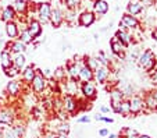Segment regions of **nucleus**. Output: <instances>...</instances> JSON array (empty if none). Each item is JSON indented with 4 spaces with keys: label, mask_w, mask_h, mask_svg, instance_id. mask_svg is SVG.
Masks as SVG:
<instances>
[{
    "label": "nucleus",
    "mask_w": 157,
    "mask_h": 138,
    "mask_svg": "<svg viewBox=\"0 0 157 138\" xmlns=\"http://www.w3.org/2000/svg\"><path fill=\"white\" fill-rule=\"evenodd\" d=\"M138 64H139L147 74L151 71V70L156 69L157 67V59H156V56H154L153 50L147 49V50L142 52V53L139 54V57H138Z\"/></svg>",
    "instance_id": "nucleus-1"
},
{
    "label": "nucleus",
    "mask_w": 157,
    "mask_h": 138,
    "mask_svg": "<svg viewBox=\"0 0 157 138\" xmlns=\"http://www.w3.org/2000/svg\"><path fill=\"white\" fill-rule=\"evenodd\" d=\"M29 87H31V91H33V93H42L49 88L48 78H44V75L42 74V70L36 69V74Z\"/></svg>",
    "instance_id": "nucleus-2"
},
{
    "label": "nucleus",
    "mask_w": 157,
    "mask_h": 138,
    "mask_svg": "<svg viewBox=\"0 0 157 138\" xmlns=\"http://www.w3.org/2000/svg\"><path fill=\"white\" fill-rule=\"evenodd\" d=\"M63 110L70 116H74L77 112H79V99L74 95H64L61 98Z\"/></svg>",
    "instance_id": "nucleus-3"
},
{
    "label": "nucleus",
    "mask_w": 157,
    "mask_h": 138,
    "mask_svg": "<svg viewBox=\"0 0 157 138\" xmlns=\"http://www.w3.org/2000/svg\"><path fill=\"white\" fill-rule=\"evenodd\" d=\"M17 120V113L11 106H3L0 108V124L3 126H13L14 121Z\"/></svg>",
    "instance_id": "nucleus-4"
},
{
    "label": "nucleus",
    "mask_w": 157,
    "mask_h": 138,
    "mask_svg": "<svg viewBox=\"0 0 157 138\" xmlns=\"http://www.w3.org/2000/svg\"><path fill=\"white\" fill-rule=\"evenodd\" d=\"M129 102V112L131 114H139L142 110H145V103H143V96L140 95H132L128 98Z\"/></svg>",
    "instance_id": "nucleus-5"
},
{
    "label": "nucleus",
    "mask_w": 157,
    "mask_h": 138,
    "mask_svg": "<svg viewBox=\"0 0 157 138\" xmlns=\"http://www.w3.org/2000/svg\"><path fill=\"white\" fill-rule=\"evenodd\" d=\"M81 93H82V96L85 98L86 101H95L96 96H98V92H96V85L93 84L92 81L89 82H81Z\"/></svg>",
    "instance_id": "nucleus-6"
},
{
    "label": "nucleus",
    "mask_w": 157,
    "mask_h": 138,
    "mask_svg": "<svg viewBox=\"0 0 157 138\" xmlns=\"http://www.w3.org/2000/svg\"><path fill=\"white\" fill-rule=\"evenodd\" d=\"M110 74H111V70L106 66H100L95 73H93V80H95L98 84L104 85L110 78Z\"/></svg>",
    "instance_id": "nucleus-7"
},
{
    "label": "nucleus",
    "mask_w": 157,
    "mask_h": 138,
    "mask_svg": "<svg viewBox=\"0 0 157 138\" xmlns=\"http://www.w3.org/2000/svg\"><path fill=\"white\" fill-rule=\"evenodd\" d=\"M79 71H81V61L72 60L67 63V74H68L70 80L79 82Z\"/></svg>",
    "instance_id": "nucleus-8"
},
{
    "label": "nucleus",
    "mask_w": 157,
    "mask_h": 138,
    "mask_svg": "<svg viewBox=\"0 0 157 138\" xmlns=\"http://www.w3.org/2000/svg\"><path fill=\"white\" fill-rule=\"evenodd\" d=\"M21 91H22V84L20 81H17V80H10L6 85L4 93L7 96H10V98H17L21 93Z\"/></svg>",
    "instance_id": "nucleus-9"
},
{
    "label": "nucleus",
    "mask_w": 157,
    "mask_h": 138,
    "mask_svg": "<svg viewBox=\"0 0 157 138\" xmlns=\"http://www.w3.org/2000/svg\"><path fill=\"white\" fill-rule=\"evenodd\" d=\"M120 30H135V28L139 27V21H138L135 15H131V14H124L121 18V22H120Z\"/></svg>",
    "instance_id": "nucleus-10"
},
{
    "label": "nucleus",
    "mask_w": 157,
    "mask_h": 138,
    "mask_svg": "<svg viewBox=\"0 0 157 138\" xmlns=\"http://www.w3.org/2000/svg\"><path fill=\"white\" fill-rule=\"evenodd\" d=\"M3 49L7 50V52H10L11 54H18V53H25V50H27V45H24L21 41L15 39V41H11V42L7 43Z\"/></svg>",
    "instance_id": "nucleus-11"
},
{
    "label": "nucleus",
    "mask_w": 157,
    "mask_h": 138,
    "mask_svg": "<svg viewBox=\"0 0 157 138\" xmlns=\"http://www.w3.org/2000/svg\"><path fill=\"white\" fill-rule=\"evenodd\" d=\"M20 74H21L22 82H24L25 85H31V82H32L33 77H35V74H36V67L33 66V64L27 66V67H24V70H22Z\"/></svg>",
    "instance_id": "nucleus-12"
},
{
    "label": "nucleus",
    "mask_w": 157,
    "mask_h": 138,
    "mask_svg": "<svg viewBox=\"0 0 157 138\" xmlns=\"http://www.w3.org/2000/svg\"><path fill=\"white\" fill-rule=\"evenodd\" d=\"M110 48H111V52H113L117 57H120V59H125V48L121 45V42H120L116 36L110 41Z\"/></svg>",
    "instance_id": "nucleus-13"
},
{
    "label": "nucleus",
    "mask_w": 157,
    "mask_h": 138,
    "mask_svg": "<svg viewBox=\"0 0 157 138\" xmlns=\"http://www.w3.org/2000/svg\"><path fill=\"white\" fill-rule=\"evenodd\" d=\"M93 81V71L85 64V61L81 60V71H79V82Z\"/></svg>",
    "instance_id": "nucleus-14"
},
{
    "label": "nucleus",
    "mask_w": 157,
    "mask_h": 138,
    "mask_svg": "<svg viewBox=\"0 0 157 138\" xmlns=\"http://www.w3.org/2000/svg\"><path fill=\"white\" fill-rule=\"evenodd\" d=\"M27 30H28V32L31 34L33 41L42 35V24L38 21V20H31V21L28 22Z\"/></svg>",
    "instance_id": "nucleus-15"
},
{
    "label": "nucleus",
    "mask_w": 157,
    "mask_h": 138,
    "mask_svg": "<svg viewBox=\"0 0 157 138\" xmlns=\"http://www.w3.org/2000/svg\"><path fill=\"white\" fill-rule=\"evenodd\" d=\"M49 21L52 22V25H53L54 28H59L60 25L63 24V21H64V15H63L61 10L57 9V7H56V9H52Z\"/></svg>",
    "instance_id": "nucleus-16"
},
{
    "label": "nucleus",
    "mask_w": 157,
    "mask_h": 138,
    "mask_svg": "<svg viewBox=\"0 0 157 138\" xmlns=\"http://www.w3.org/2000/svg\"><path fill=\"white\" fill-rule=\"evenodd\" d=\"M50 11H52V7L49 3H40L38 7V13H39V18H40V24L42 22H48L49 18H50Z\"/></svg>",
    "instance_id": "nucleus-17"
},
{
    "label": "nucleus",
    "mask_w": 157,
    "mask_h": 138,
    "mask_svg": "<svg viewBox=\"0 0 157 138\" xmlns=\"http://www.w3.org/2000/svg\"><path fill=\"white\" fill-rule=\"evenodd\" d=\"M95 14H93L92 11H83L82 14L79 15V20H78V22H79L81 27H90V25L95 22Z\"/></svg>",
    "instance_id": "nucleus-18"
},
{
    "label": "nucleus",
    "mask_w": 157,
    "mask_h": 138,
    "mask_svg": "<svg viewBox=\"0 0 157 138\" xmlns=\"http://www.w3.org/2000/svg\"><path fill=\"white\" fill-rule=\"evenodd\" d=\"M0 66H2L3 70L13 66V54L10 52L4 50V49L0 52Z\"/></svg>",
    "instance_id": "nucleus-19"
},
{
    "label": "nucleus",
    "mask_w": 157,
    "mask_h": 138,
    "mask_svg": "<svg viewBox=\"0 0 157 138\" xmlns=\"http://www.w3.org/2000/svg\"><path fill=\"white\" fill-rule=\"evenodd\" d=\"M116 38L118 39L120 42H121V45L124 46V48H128V46L131 45V42H132V38H131V35L127 32V31L124 30H118L116 32Z\"/></svg>",
    "instance_id": "nucleus-20"
},
{
    "label": "nucleus",
    "mask_w": 157,
    "mask_h": 138,
    "mask_svg": "<svg viewBox=\"0 0 157 138\" xmlns=\"http://www.w3.org/2000/svg\"><path fill=\"white\" fill-rule=\"evenodd\" d=\"M0 18H2V21H4V22L13 21L15 18V11H14V9H13V6L4 7V9L2 10V13H0Z\"/></svg>",
    "instance_id": "nucleus-21"
},
{
    "label": "nucleus",
    "mask_w": 157,
    "mask_h": 138,
    "mask_svg": "<svg viewBox=\"0 0 157 138\" xmlns=\"http://www.w3.org/2000/svg\"><path fill=\"white\" fill-rule=\"evenodd\" d=\"M27 63V59H25L24 53H18V54H13V66L18 70V71H22Z\"/></svg>",
    "instance_id": "nucleus-22"
},
{
    "label": "nucleus",
    "mask_w": 157,
    "mask_h": 138,
    "mask_svg": "<svg viewBox=\"0 0 157 138\" xmlns=\"http://www.w3.org/2000/svg\"><path fill=\"white\" fill-rule=\"evenodd\" d=\"M143 103H145V109L150 112H157V102L153 99L150 92H146L143 95Z\"/></svg>",
    "instance_id": "nucleus-23"
},
{
    "label": "nucleus",
    "mask_w": 157,
    "mask_h": 138,
    "mask_svg": "<svg viewBox=\"0 0 157 138\" xmlns=\"http://www.w3.org/2000/svg\"><path fill=\"white\" fill-rule=\"evenodd\" d=\"M6 34L10 39H15L18 38V34H20V30H18V25L15 24L14 21L6 22Z\"/></svg>",
    "instance_id": "nucleus-24"
},
{
    "label": "nucleus",
    "mask_w": 157,
    "mask_h": 138,
    "mask_svg": "<svg viewBox=\"0 0 157 138\" xmlns=\"http://www.w3.org/2000/svg\"><path fill=\"white\" fill-rule=\"evenodd\" d=\"M142 9H143V4L140 0H131L129 4H128V13H129L131 15L139 14V13L142 11Z\"/></svg>",
    "instance_id": "nucleus-25"
},
{
    "label": "nucleus",
    "mask_w": 157,
    "mask_h": 138,
    "mask_svg": "<svg viewBox=\"0 0 157 138\" xmlns=\"http://www.w3.org/2000/svg\"><path fill=\"white\" fill-rule=\"evenodd\" d=\"M10 127H11V130L14 131V134L17 135L18 138H24V135H25V124L20 123L18 119H17V120L14 121V124L10 126Z\"/></svg>",
    "instance_id": "nucleus-26"
},
{
    "label": "nucleus",
    "mask_w": 157,
    "mask_h": 138,
    "mask_svg": "<svg viewBox=\"0 0 157 138\" xmlns=\"http://www.w3.org/2000/svg\"><path fill=\"white\" fill-rule=\"evenodd\" d=\"M93 7H95V11L99 13V14H106L109 11V3L104 2V0H96Z\"/></svg>",
    "instance_id": "nucleus-27"
},
{
    "label": "nucleus",
    "mask_w": 157,
    "mask_h": 138,
    "mask_svg": "<svg viewBox=\"0 0 157 138\" xmlns=\"http://www.w3.org/2000/svg\"><path fill=\"white\" fill-rule=\"evenodd\" d=\"M18 41H21V42L24 43V45H29V43L33 42L32 36H31V34L28 32L27 28H24V30L18 34Z\"/></svg>",
    "instance_id": "nucleus-28"
},
{
    "label": "nucleus",
    "mask_w": 157,
    "mask_h": 138,
    "mask_svg": "<svg viewBox=\"0 0 157 138\" xmlns=\"http://www.w3.org/2000/svg\"><path fill=\"white\" fill-rule=\"evenodd\" d=\"M83 61H85V64H86V66H88L90 70H92L93 73H95L96 70L100 67V63H99L98 57H85V59H83Z\"/></svg>",
    "instance_id": "nucleus-29"
},
{
    "label": "nucleus",
    "mask_w": 157,
    "mask_h": 138,
    "mask_svg": "<svg viewBox=\"0 0 157 138\" xmlns=\"http://www.w3.org/2000/svg\"><path fill=\"white\" fill-rule=\"evenodd\" d=\"M13 9H14L15 13H21V14H24L28 9V4L25 0H15L14 4H13Z\"/></svg>",
    "instance_id": "nucleus-30"
},
{
    "label": "nucleus",
    "mask_w": 157,
    "mask_h": 138,
    "mask_svg": "<svg viewBox=\"0 0 157 138\" xmlns=\"http://www.w3.org/2000/svg\"><path fill=\"white\" fill-rule=\"evenodd\" d=\"M121 116L124 117H128L131 116V112H129V102H128V99H124L121 102V105H120V113Z\"/></svg>",
    "instance_id": "nucleus-31"
},
{
    "label": "nucleus",
    "mask_w": 157,
    "mask_h": 138,
    "mask_svg": "<svg viewBox=\"0 0 157 138\" xmlns=\"http://www.w3.org/2000/svg\"><path fill=\"white\" fill-rule=\"evenodd\" d=\"M70 130H71V127H70L68 123H65V121H60L56 127V132H60V134H67L68 135Z\"/></svg>",
    "instance_id": "nucleus-32"
},
{
    "label": "nucleus",
    "mask_w": 157,
    "mask_h": 138,
    "mask_svg": "<svg viewBox=\"0 0 157 138\" xmlns=\"http://www.w3.org/2000/svg\"><path fill=\"white\" fill-rule=\"evenodd\" d=\"M121 135L124 138H138L139 132H138L136 130H133V128H124L121 131Z\"/></svg>",
    "instance_id": "nucleus-33"
},
{
    "label": "nucleus",
    "mask_w": 157,
    "mask_h": 138,
    "mask_svg": "<svg viewBox=\"0 0 157 138\" xmlns=\"http://www.w3.org/2000/svg\"><path fill=\"white\" fill-rule=\"evenodd\" d=\"M3 71H4V74H6V75H7V77H9V78H11V80H14L15 77H18V75H20V73H21V71H18V70L15 69L14 66L9 67V69L3 70Z\"/></svg>",
    "instance_id": "nucleus-34"
},
{
    "label": "nucleus",
    "mask_w": 157,
    "mask_h": 138,
    "mask_svg": "<svg viewBox=\"0 0 157 138\" xmlns=\"http://www.w3.org/2000/svg\"><path fill=\"white\" fill-rule=\"evenodd\" d=\"M3 138H18V137L14 134L11 127H6V128H3Z\"/></svg>",
    "instance_id": "nucleus-35"
},
{
    "label": "nucleus",
    "mask_w": 157,
    "mask_h": 138,
    "mask_svg": "<svg viewBox=\"0 0 157 138\" xmlns=\"http://www.w3.org/2000/svg\"><path fill=\"white\" fill-rule=\"evenodd\" d=\"M95 120L98 121H104V123H114V119H111V117H107V116H103V114H98V116H95Z\"/></svg>",
    "instance_id": "nucleus-36"
},
{
    "label": "nucleus",
    "mask_w": 157,
    "mask_h": 138,
    "mask_svg": "<svg viewBox=\"0 0 157 138\" xmlns=\"http://www.w3.org/2000/svg\"><path fill=\"white\" fill-rule=\"evenodd\" d=\"M79 2L81 0H64V3H65V6L68 7L70 10H74L75 7L79 4Z\"/></svg>",
    "instance_id": "nucleus-37"
},
{
    "label": "nucleus",
    "mask_w": 157,
    "mask_h": 138,
    "mask_svg": "<svg viewBox=\"0 0 157 138\" xmlns=\"http://www.w3.org/2000/svg\"><path fill=\"white\" fill-rule=\"evenodd\" d=\"M149 75H150L151 82H153L154 85H157V67H156L154 70H151V71L149 73Z\"/></svg>",
    "instance_id": "nucleus-38"
},
{
    "label": "nucleus",
    "mask_w": 157,
    "mask_h": 138,
    "mask_svg": "<svg viewBox=\"0 0 157 138\" xmlns=\"http://www.w3.org/2000/svg\"><path fill=\"white\" fill-rule=\"evenodd\" d=\"M90 121V119H89V116H81L79 119H77V123L82 124V123H89Z\"/></svg>",
    "instance_id": "nucleus-39"
},
{
    "label": "nucleus",
    "mask_w": 157,
    "mask_h": 138,
    "mask_svg": "<svg viewBox=\"0 0 157 138\" xmlns=\"http://www.w3.org/2000/svg\"><path fill=\"white\" fill-rule=\"evenodd\" d=\"M42 138H56V132L54 131H46Z\"/></svg>",
    "instance_id": "nucleus-40"
},
{
    "label": "nucleus",
    "mask_w": 157,
    "mask_h": 138,
    "mask_svg": "<svg viewBox=\"0 0 157 138\" xmlns=\"http://www.w3.org/2000/svg\"><path fill=\"white\" fill-rule=\"evenodd\" d=\"M99 135H100V137H107V135H109V130H107V128L99 130Z\"/></svg>",
    "instance_id": "nucleus-41"
},
{
    "label": "nucleus",
    "mask_w": 157,
    "mask_h": 138,
    "mask_svg": "<svg viewBox=\"0 0 157 138\" xmlns=\"http://www.w3.org/2000/svg\"><path fill=\"white\" fill-rule=\"evenodd\" d=\"M100 110H101V113H109V112L111 110V109H110L109 106H101V108H100Z\"/></svg>",
    "instance_id": "nucleus-42"
},
{
    "label": "nucleus",
    "mask_w": 157,
    "mask_h": 138,
    "mask_svg": "<svg viewBox=\"0 0 157 138\" xmlns=\"http://www.w3.org/2000/svg\"><path fill=\"white\" fill-rule=\"evenodd\" d=\"M150 93H151V96H153V99L157 102V89H153V91H150Z\"/></svg>",
    "instance_id": "nucleus-43"
},
{
    "label": "nucleus",
    "mask_w": 157,
    "mask_h": 138,
    "mask_svg": "<svg viewBox=\"0 0 157 138\" xmlns=\"http://www.w3.org/2000/svg\"><path fill=\"white\" fill-rule=\"evenodd\" d=\"M56 138H68L67 134H60V132H56Z\"/></svg>",
    "instance_id": "nucleus-44"
},
{
    "label": "nucleus",
    "mask_w": 157,
    "mask_h": 138,
    "mask_svg": "<svg viewBox=\"0 0 157 138\" xmlns=\"http://www.w3.org/2000/svg\"><path fill=\"white\" fill-rule=\"evenodd\" d=\"M151 38H153L154 41H157V28L153 30V32H151Z\"/></svg>",
    "instance_id": "nucleus-45"
},
{
    "label": "nucleus",
    "mask_w": 157,
    "mask_h": 138,
    "mask_svg": "<svg viewBox=\"0 0 157 138\" xmlns=\"http://www.w3.org/2000/svg\"><path fill=\"white\" fill-rule=\"evenodd\" d=\"M138 138H151V137H149V135H146V134H139Z\"/></svg>",
    "instance_id": "nucleus-46"
},
{
    "label": "nucleus",
    "mask_w": 157,
    "mask_h": 138,
    "mask_svg": "<svg viewBox=\"0 0 157 138\" xmlns=\"http://www.w3.org/2000/svg\"><path fill=\"white\" fill-rule=\"evenodd\" d=\"M107 138H117V135L116 134H109L107 135Z\"/></svg>",
    "instance_id": "nucleus-47"
},
{
    "label": "nucleus",
    "mask_w": 157,
    "mask_h": 138,
    "mask_svg": "<svg viewBox=\"0 0 157 138\" xmlns=\"http://www.w3.org/2000/svg\"><path fill=\"white\" fill-rule=\"evenodd\" d=\"M0 138H3V128H0Z\"/></svg>",
    "instance_id": "nucleus-48"
},
{
    "label": "nucleus",
    "mask_w": 157,
    "mask_h": 138,
    "mask_svg": "<svg viewBox=\"0 0 157 138\" xmlns=\"http://www.w3.org/2000/svg\"><path fill=\"white\" fill-rule=\"evenodd\" d=\"M156 4H157V2H156Z\"/></svg>",
    "instance_id": "nucleus-49"
}]
</instances>
